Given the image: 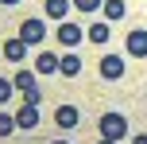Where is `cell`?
I'll return each instance as SVG.
<instances>
[{
    "label": "cell",
    "instance_id": "7a4b0ae2",
    "mask_svg": "<svg viewBox=\"0 0 147 144\" xmlns=\"http://www.w3.org/2000/svg\"><path fill=\"white\" fill-rule=\"evenodd\" d=\"M20 39H23L27 47L43 43V39H47V23H43V20H23V27H20Z\"/></svg>",
    "mask_w": 147,
    "mask_h": 144
},
{
    "label": "cell",
    "instance_id": "2e32d148",
    "mask_svg": "<svg viewBox=\"0 0 147 144\" xmlns=\"http://www.w3.org/2000/svg\"><path fill=\"white\" fill-rule=\"evenodd\" d=\"M74 8H78V12H97V8L105 4V0H70Z\"/></svg>",
    "mask_w": 147,
    "mask_h": 144
},
{
    "label": "cell",
    "instance_id": "e0dca14e",
    "mask_svg": "<svg viewBox=\"0 0 147 144\" xmlns=\"http://www.w3.org/2000/svg\"><path fill=\"white\" fill-rule=\"evenodd\" d=\"M8 98H12V82H8V78H0V105H4Z\"/></svg>",
    "mask_w": 147,
    "mask_h": 144
},
{
    "label": "cell",
    "instance_id": "9a60e30c",
    "mask_svg": "<svg viewBox=\"0 0 147 144\" xmlns=\"http://www.w3.org/2000/svg\"><path fill=\"white\" fill-rule=\"evenodd\" d=\"M16 132V113H0V136H12Z\"/></svg>",
    "mask_w": 147,
    "mask_h": 144
},
{
    "label": "cell",
    "instance_id": "ffe728a7",
    "mask_svg": "<svg viewBox=\"0 0 147 144\" xmlns=\"http://www.w3.org/2000/svg\"><path fill=\"white\" fill-rule=\"evenodd\" d=\"M97 144H116V140H109V136H101V140H97Z\"/></svg>",
    "mask_w": 147,
    "mask_h": 144
},
{
    "label": "cell",
    "instance_id": "d6986e66",
    "mask_svg": "<svg viewBox=\"0 0 147 144\" xmlns=\"http://www.w3.org/2000/svg\"><path fill=\"white\" fill-rule=\"evenodd\" d=\"M132 144H147V132H140V136H132Z\"/></svg>",
    "mask_w": 147,
    "mask_h": 144
},
{
    "label": "cell",
    "instance_id": "52a82bcc",
    "mask_svg": "<svg viewBox=\"0 0 147 144\" xmlns=\"http://www.w3.org/2000/svg\"><path fill=\"white\" fill-rule=\"evenodd\" d=\"M128 55H136V59H147V31H143V27L128 31Z\"/></svg>",
    "mask_w": 147,
    "mask_h": 144
},
{
    "label": "cell",
    "instance_id": "6da1fadb",
    "mask_svg": "<svg viewBox=\"0 0 147 144\" xmlns=\"http://www.w3.org/2000/svg\"><path fill=\"white\" fill-rule=\"evenodd\" d=\"M101 136H109V140H120L128 132V121H124V113H116V109H109V113H101Z\"/></svg>",
    "mask_w": 147,
    "mask_h": 144
},
{
    "label": "cell",
    "instance_id": "9c48e42d",
    "mask_svg": "<svg viewBox=\"0 0 147 144\" xmlns=\"http://www.w3.org/2000/svg\"><path fill=\"white\" fill-rule=\"evenodd\" d=\"M23 55H27V43H23L20 35L4 43V59H8V62H23Z\"/></svg>",
    "mask_w": 147,
    "mask_h": 144
},
{
    "label": "cell",
    "instance_id": "3957f363",
    "mask_svg": "<svg viewBox=\"0 0 147 144\" xmlns=\"http://www.w3.org/2000/svg\"><path fill=\"white\" fill-rule=\"evenodd\" d=\"M101 78H109V82L124 78V59L120 55H101Z\"/></svg>",
    "mask_w": 147,
    "mask_h": 144
},
{
    "label": "cell",
    "instance_id": "8fae6325",
    "mask_svg": "<svg viewBox=\"0 0 147 144\" xmlns=\"http://www.w3.org/2000/svg\"><path fill=\"white\" fill-rule=\"evenodd\" d=\"M85 35H89V39H93V43H101V47H105V43H109V23H105V20H97V23H93V27H89V31H85Z\"/></svg>",
    "mask_w": 147,
    "mask_h": 144
},
{
    "label": "cell",
    "instance_id": "ac0fdd59",
    "mask_svg": "<svg viewBox=\"0 0 147 144\" xmlns=\"http://www.w3.org/2000/svg\"><path fill=\"white\" fill-rule=\"evenodd\" d=\"M39 98H43V93H39L35 86H31V90H23V101H27V105H39Z\"/></svg>",
    "mask_w": 147,
    "mask_h": 144
},
{
    "label": "cell",
    "instance_id": "5bb4252c",
    "mask_svg": "<svg viewBox=\"0 0 147 144\" xmlns=\"http://www.w3.org/2000/svg\"><path fill=\"white\" fill-rule=\"evenodd\" d=\"M16 90H31V86H35V74H31V70H16Z\"/></svg>",
    "mask_w": 147,
    "mask_h": 144
},
{
    "label": "cell",
    "instance_id": "7402d4cb",
    "mask_svg": "<svg viewBox=\"0 0 147 144\" xmlns=\"http://www.w3.org/2000/svg\"><path fill=\"white\" fill-rule=\"evenodd\" d=\"M54 144H70V140H54Z\"/></svg>",
    "mask_w": 147,
    "mask_h": 144
},
{
    "label": "cell",
    "instance_id": "8992f818",
    "mask_svg": "<svg viewBox=\"0 0 147 144\" xmlns=\"http://www.w3.org/2000/svg\"><path fill=\"white\" fill-rule=\"evenodd\" d=\"M78 121H81V109H74V105H58L54 109V125L58 129H74Z\"/></svg>",
    "mask_w": 147,
    "mask_h": 144
},
{
    "label": "cell",
    "instance_id": "ba28073f",
    "mask_svg": "<svg viewBox=\"0 0 147 144\" xmlns=\"http://www.w3.org/2000/svg\"><path fill=\"white\" fill-rule=\"evenodd\" d=\"M58 55H54V51H43V55H39V59H35V74H47V78H51V74H58Z\"/></svg>",
    "mask_w": 147,
    "mask_h": 144
},
{
    "label": "cell",
    "instance_id": "30bf717a",
    "mask_svg": "<svg viewBox=\"0 0 147 144\" xmlns=\"http://www.w3.org/2000/svg\"><path fill=\"white\" fill-rule=\"evenodd\" d=\"M58 74H62V78H78V74H81V59H78V55H62Z\"/></svg>",
    "mask_w": 147,
    "mask_h": 144
},
{
    "label": "cell",
    "instance_id": "7c38bea8",
    "mask_svg": "<svg viewBox=\"0 0 147 144\" xmlns=\"http://www.w3.org/2000/svg\"><path fill=\"white\" fill-rule=\"evenodd\" d=\"M66 12H70V0H47V16L51 20H62Z\"/></svg>",
    "mask_w": 147,
    "mask_h": 144
},
{
    "label": "cell",
    "instance_id": "277c9868",
    "mask_svg": "<svg viewBox=\"0 0 147 144\" xmlns=\"http://www.w3.org/2000/svg\"><path fill=\"white\" fill-rule=\"evenodd\" d=\"M35 125H39V109L35 105H27V101L16 105V129H35Z\"/></svg>",
    "mask_w": 147,
    "mask_h": 144
},
{
    "label": "cell",
    "instance_id": "4fadbf2b",
    "mask_svg": "<svg viewBox=\"0 0 147 144\" xmlns=\"http://www.w3.org/2000/svg\"><path fill=\"white\" fill-rule=\"evenodd\" d=\"M101 12L109 16V20H120V16H124V0H105V4H101Z\"/></svg>",
    "mask_w": 147,
    "mask_h": 144
},
{
    "label": "cell",
    "instance_id": "5b68a950",
    "mask_svg": "<svg viewBox=\"0 0 147 144\" xmlns=\"http://www.w3.org/2000/svg\"><path fill=\"white\" fill-rule=\"evenodd\" d=\"M81 39H85V31H81L78 23H58V43L62 47H78Z\"/></svg>",
    "mask_w": 147,
    "mask_h": 144
},
{
    "label": "cell",
    "instance_id": "44dd1931",
    "mask_svg": "<svg viewBox=\"0 0 147 144\" xmlns=\"http://www.w3.org/2000/svg\"><path fill=\"white\" fill-rule=\"evenodd\" d=\"M0 4H20V0H0Z\"/></svg>",
    "mask_w": 147,
    "mask_h": 144
}]
</instances>
